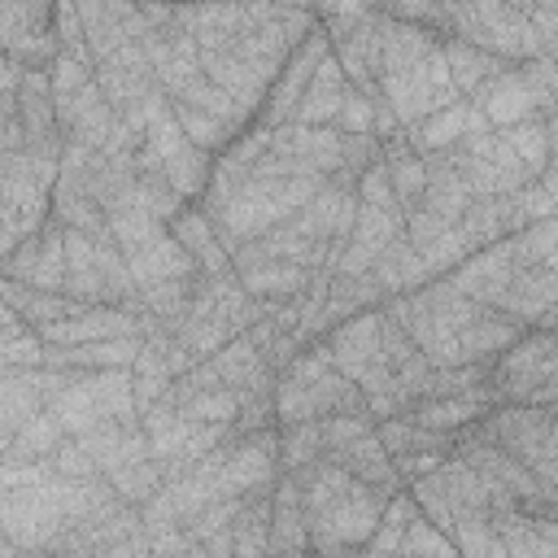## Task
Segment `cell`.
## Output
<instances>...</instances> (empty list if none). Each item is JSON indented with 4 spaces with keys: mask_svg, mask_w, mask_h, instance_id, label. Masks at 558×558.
Wrapping results in <instances>:
<instances>
[{
    "mask_svg": "<svg viewBox=\"0 0 558 558\" xmlns=\"http://www.w3.org/2000/svg\"><path fill=\"white\" fill-rule=\"evenodd\" d=\"M514 157L527 166V174H541L554 166V113H532L514 126H501Z\"/></svg>",
    "mask_w": 558,
    "mask_h": 558,
    "instance_id": "obj_33",
    "label": "cell"
},
{
    "mask_svg": "<svg viewBox=\"0 0 558 558\" xmlns=\"http://www.w3.org/2000/svg\"><path fill=\"white\" fill-rule=\"evenodd\" d=\"M480 131H488V118H484L480 105L466 100V96H458L453 105H445V109H436V113H427V118L401 126L405 144H410L414 153H423V157H427V153H445V148H453L462 135H480Z\"/></svg>",
    "mask_w": 558,
    "mask_h": 558,
    "instance_id": "obj_25",
    "label": "cell"
},
{
    "mask_svg": "<svg viewBox=\"0 0 558 558\" xmlns=\"http://www.w3.org/2000/svg\"><path fill=\"white\" fill-rule=\"evenodd\" d=\"M397 554H436V558H453L458 549H453V541L418 510L405 527H401V541H397Z\"/></svg>",
    "mask_w": 558,
    "mask_h": 558,
    "instance_id": "obj_37",
    "label": "cell"
},
{
    "mask_svg": "<svg viewBox=\"0 0 558 558\" xmlns=\"http://www.w3.org/2000/svg\"><path fill=\"white\" fill-rule=\"evenodd\" d=\"M275 4H292V9H310V0H275Z\"/></svg>",
    "mask_w": 558,
    "mask_h": 558,
    "instance_id": "obj_39",
    "label": "cell"
},
{
    "mask_svg": "<svg viewBox=\"0 0 558 558\" xmlns=\"http://www.w3.org/2000/svg\"><path fill=\"white\" fill-rule=\"evenodd\" d=\"M384 310L405 327V336L418 344V353L432 366H471L493 362L523 327L506 318L501 310L458 292L449 279H427L410 292L384 296Z\"/></svg>",
    "mask_w": 558,
    "mask_h": 558,
    "instance_id": "obj_4",
    "label": "cell"
},
{
    "mask_svg": "<svg viewBox=\"0 0 558 558\" xmlns=\"http://www.w3.org/2000/svg\"><path fill=\"white\" fill-rule=\"evenodd\" d=\"M488 405H497L488 379L475 384V388H462V392H449V397H427V401H414L405 414L418 423V427H432V432H445V436H458L462 427H471Z\"/></svg>",
    "mask_w": 558,
    "mask_h": 558,
    "instance_id": "obj_27",
    "label": "cell"
},
{
    "mask_svg": "<svg viewBox=\"0 0 558 558\" xmlns=\"http://www.w3.org/2000/svg\"><path fill=\"white\" fill-rule=\"evenodd\" d=\"M65 292L92 305H126L135 296V279L109 240L65 227Z\"/></svg>",
    "mask_w": 558,
    "mask_h": 558,
    "instance_id": "obj_16",
    "label": "cell"
},
{
    "mask_svg": "<svg viewBox=\"0 0 558 558\" xmlns=\"http://www.w3.org/2000/svg\"><path fill=\"white\" fill-rule=\"evenodd\" d=\"M375 96L388 105L397 126H410L445 105L458 100L449 83L440 35L414 22H397L379 13V65H375Z\"/></svg>",
    "mask_w": 558,
    "mask_h": 558,
    "instance_id": "obj_6",
    "label": "cell"
},
{
    "mask_svg": "<svg viewBox=\"0 0 558 558\" xmlns=\"http://www.w3.org/2000/svg\"><path fill=\"white\" fill-rule=\"evenodd\" d=\"M366 4H379V0H366Z\"/></svg>",
    "mask_w": 558,
    "mask_h": 558,
    "instance_id": "obj_40",
    "label": "cell"
},
{
    "mask_svg": "<svg viewBox=\"0 0 558 558\" xmlns=\"http://www.w3.org/2000/svg\"><path fill=\"white\" fill-rule=\"evenodd\" d=\"M327 52H331V44H327L323 26L314 22V26L301 35V44L288 52V61L279 65V74L270 78V92H266V100H262V109H257V118H253V122H262V126H279V122H288V118H292L296 96L305 92V83H310L314 65H318Z\"/></svg>",
    "mask_w": 558,
    "mask_h": 558,
    "instance_id": "obj_21",
    "label": "cell"
},
{
    "mask_svg": "<svg viewBox=\"0 0 558 558\" xmlns=\"http://www.w3.org/2000/svg\"><path fill=\"white\" fill-rule=\"evenodd\" d=\"M405 231V214L401 205H371V201H357V214H353V227L344 235V244L336 248L327 275H366L379 253Z\"/></svg>",
    "mask_w": 558,
    "mask_h": 558,
    "instance_id": "obj_18",
    "label": "cell"
},
{
    "mask_svg": "<svg viewBox=\"0 0 558 558\" xmlns=\"http://www.w3.org/2000/svg\"><path fill=\"white\" fill-rule=\"evenodd\" d=\"M13 109H17V126H22V144L31 153L44 157H61V126H57V109H52V87H48V65H22L17 74V92H13Z\"/></svg>",
    "mask_w": 558,
    "mask_h": 558,
    "instance_id": "obj_22",
    "label": "cell"
},
{
    "mask_svg": "<svg viewBox=\"0 0 558 558\" xmlns=\"http://www.w3.org/2000/svg\"><path fill=\"white\" fill-rule=\"evenodd\" d=\"M48 410L61 418L65 436H83L100 423L113 418H140L135 405V388H131V371L126 366H109V371H74L65 379V388L48 401Z\"/></svg>",
    "mask_w": 558,
    "mask_h": 558,
    "instance_id": "obj_13",
    "label": "cell"
},
{
    "mask_svg": "<svg viewBox=\"0 0 558 558\" xmlns=\"http://www.w3.org/2000/svg\"><path fill=\"white\" fill-rule=\"evenodd\" d=\"M270 554H310V532L292 471H279L270 484Z\"/></svg>",
    "mask_w": 558,
    "mask_h": 558,
    "instance_id": "obj_29",
    "label": "cell"
},
{
    "mask_svg": "<svg viewBox=\"0 0 558 558\" xmlns=\"http://www.w3.org/2000/svg\"><path fill=\"white\" fill-rule=\"evenodd\" d=\"M105 480H109V488H113L118 501H126V506H144V501L157 493V484L166 480V466L148 453V458H135V462L113 466Z\"/></svg>",
    "mask_w": 558,
    "mask_h": 558,
    "instance_id": "obj_35",
    "label": "cell"
},
{
    "mask_svg": "<svg viewBox=\"0 0 558 558\" xmlns=\"http://www.w3.org/2000/svg\"><path fill=\"white\" fill-rule=\"evenodd\" d=\"M405 493L418 501V510L453 541L458 554L466 558H506L497 519L519 506L514 493H506L497 480L475 471L466 458L445 453L432 471L405 480Z\"/></svg>",
    "mask_w": 558,
    "mask_h": 558,
    "instance_id": "obj_5",
    "label": "cell"
},
{
    "mask_svg": "<svg viewBox=\"0 0 558 558\" xmlns=\"http://www.w3.org/2000/svg\"><path fill=\"white\" fill-rule=\"evenodd\" d=\"M227 532H231V554H240V558L270 554V488L240 497Z\"/></svg>",
    "mask_w": 558,
    "mask_h": 558,
    "instance_id": "obj_32",
    "label": "cell"
},
{
    "mask_svg": "<svg viewBox=\"0 0 558 558\" xmlns=\"http://www.w3.org/2000/svg\"><path fill=\"white\" fill-rule=\"evenodd\" d=\"M510 9H519L532 26H536V35L541 39H558V0H506Z\"/></svg>",
    "mask_w": 558,
    "mask_h": 558,
    "instance_id": "obj_38",
    "label": "cell"
},
{
    "mask_svg": "<svg viewBox=\"0 0 558 558\" xmlns=\"http://www.w3.org/2000/svg\"><path fill=\"white\" fill-rule=\"evenodd\" d=\"M65 440V427H61V418L48 410V405H39L35 414H26L17 427H13V440H9V458H48L57 445Z\"/></svg>",
    "mask_w": 558,
    "mask_h": 558,
    "instance_id": "obj_34",
    "label": "cell"
},
{
    "mask_svg": "<svg viewBox=\"0 0 558 558\" xmlns=\"http://www.w3.org/2000/svg\"><path fill=\"white\" fill-rule=\"evenodd\" d=\"M231 270L240 279V288L253 296V301H292L301 296L318 270L310 266H296V262H279V257H262L253 248H231Z\"/></svg>",
    "mask_w": 558,
    "mask_h": 558,
    "instance_id": "obj_23",
    "label": "cell"
},
{
    "mask_svg": "<svg viewBox=\"0 0 558 558\" xmlns=\"http://www.w3.org/2000/svg\"><path fill=\"white\" fill-rule=\"evenodd\" d=\"M436 35H453L462 44L488 48L497 57L510 61H527V57H554V44L536 35V26L510 9L506 0H440L436 13Z\"/></svg>",
    "mask_w": 558,
    "mask_h": 558,
    "instance_id": "obj_10",
    "label": "cell"
},
{
    "mask_svg": "<svg viewBox=\"0 0 558 558\" xmlns=\"http://www.w3.org/2000/svg\"><path fill=\"white\" fill-rule=\"evenodd\" d=\"M0 296L9 301V310L26 323V327H48L57 318H65L70 310H78L83 301H74L70 292H48V288H35V283H22V279H4L0 275Z\"/></svg>",
    "mask_w": 558,
    "mask_h": 558,
    "instance_id": "obj_31",
    "label": "cell"
},
{
    "mask_svg": "<svg viewBox=\"0 0 558 558\" xmlns=\"http://www.w3.org/2000/svg\"><path fill=\"white\" fill-rule=\"evenodd\" d=\"M323 179L327 174L314 170L305 157L279 148L270 140V126L248 122L227 148L214 153L201 205L209 209L231 253L235 244L257 240L283 218H292L323 187Z\"/></svg>",
    "mask_w": 558,
    "mask_h": 558,
    "instance_id": "obj_2",
    "label": "cell"
},
{
    "mask_svg": "<svg viewBox=\"0 0 558 558\" xmlns=\"http://www.w3.org/2000/svg\"><path fill=\"white\" fill-rule=\"evenodd\" d=\"M323 344H327L331 362L357 384L362 405L375 418L405 414L414 401H423L432 362L418 353V344L405 336V327L384 310V301L331 323Z\"/></svg>",
    "mask_w": 558,
    "mask_h": 558,
    "instance_id": "obj_3",
    "label": "cell"
},
{
    "mask_svg": "<svg viewBox=\"0 0 558 558\" xmlns=\"http://www.w3.org/2000/svg\"><path fill=\"white\" fill-rule=\"evenodd\" d=\"M554 327H523L493 362L488 388L497 401H527V405H558V357H554Z\"/></svg>",
    "mask_w": 558,
    "mask_h": 558,
    "instance_id": "obj_12",
    "label": "cell"
},
{
    "mask_svg": "<svg viewBox=\"0 0 558 558\" xmlns=\"http://www.w3.org/2000/svg\"><path fill=\"white\" fill-rule=\"evenodd\" d=\"M275 423H305V418H327L340 410H366L357 384L331 362L323 340L301 344L283 371L275 375Z\"/></svg>",
    "mask_w": 558,
    "mask_h": 558,
    "instance_id": "obj_9",
    "label": "cell"
},
{
    "mask_svg": "<svg viewBox=\"0 0 558 558\" xmlns=\"http://www.w3.org/2000/svg\"><path fill=\"white\" fill-rule=\"evenodd\" d=\"M0 275L48 288V292H65V222L52 218L48 209V218L9 248V257L0 262Z\"/></svg>",
    "mask_w": 558,
    "mask_h": 558,
    "instance_id": "obj_19",
    "label": "cell"
},
{
    "mask_svg": "<svg viewBox=\"0 0 558 558\" xmlns=\"http://www.w3.org/2000/svg\"><path fill=\"white\" fill-rule=\"evenodd\" d=\"M0 52L22 65H48L57 57L52 0H0Z\"/></svg>",
    "mask_w": 558,
    "mask_h": 558,
    "instance_id": "obj_20",
    "label": "cell"
},
{
    "mask_svg": "<svg viewBox=\"0 0 558 558\" xmlns=\"http://www.w3.org/2000/svg\"><path fill=\"white\" fill-rule=\"evenodd\" d=\"M344 92H349V78H344V70L336 65V57L327 52V57L314 65L305 92L296 96L288 122H301V126H331L336 113H340V105H344Z\"/></svg>",
    "mask_w": 558,
    "mask_h": 558,
    "instance_id": "obj_28",
    "label": "cell"
},
{
    "mask_svg": "<svg viewBox=\"0 0 558 558\" xmlns=\"http://www.w3.org/2000/svg\"><path fill=\"white\" fill-rule=\"evenodd\" d=\"M445 161L466 179L471 196H510L514 187H523L527 166L514 157V148L506 144V135L497 126L480 131V135H462L453 148H445Z\"/></svg>",
    "mask_w": 558,
    "mask_h": 558,
    "instance_id": "obj_17",
    "label": "cell"
},
{
    "mask_svg": "<svg viewBox=\"0 0 558 558\" xmlns=\"http://www.w3.org/2000/svg\"><path fill=\"white\" fill-rule=\"evenodd\" d=\"M440 279H449L458 292L501 310L519 327H554L558 305V270L554 266H527L510 235L471 248L458 266H449Z\"/></svg>",
    "mask_w": 558,
    "mask_h": 558,
    "instance_id": "obj_8",
    "label": "cell"
},
{
    "mask_svg": "<svg viewBox=\"0 0 558 558\" xmlns=\"http://www.w3.org/2000/svg\"><path fill=\"white\" fill-rule=\"evenodd\" d=\"M301 493V514L310 532V554H362L366 536L375 532L388 493L349 475L331 458H314L292 471Z\"/></svg>",
    "mask_w": 558,
    "mask_h": 558,
    "instance_id": "obj_7",
    "label": "cell"
},
{
    "mask_svg": "<svg viewBox=\"0 0 558 558\" xmlns=\"http://www.w3.org/2000/svg\"><path fill=\"white\" fill-rule=\"evenodd\" d=\"M475 432L523 462L545 488H558V405L497 401L475 418Z\"/></svg>",
    "mask_w": 558,
    "mask_h": 558,
    "instance_id": "obj_11",
    "label": "cell"
},
{
    "mask_svg": "<svg viewBox=\"0 0 558 558\" xmlns=\"http://www.w3.org/2000/svg\"><path fill=\"white\" fill-rule=\"evenodd\" d=\"M166 227H170V235L183 244V253L196 262L201 275L231 270V253H227V244H222V235H218V227H214V218H209V209H205L201 201H187Z\"/></svg>",
    "mask_w": 558,
    "mask_h": 558,
    "instance_id": "obj_26",
    "label": "cell"
},
{
    "mask_svg": "<svg viewBox=\"0 0 558 558\" xmlns=\"http://www.w3.org/2000/svg\"><path fill=\"white\" fill-rule=\"evenodd\" d=\"M310 13H314V22L323 26L327 39H340L357 22H366L375 13V4H366V0H310Z\"/></svg>",
    "mask_w": 558,
    "mask_h": 558,
    "instance_id": "obj_36",
    "label": "cell"
},
{
    "mask_svg": "<svg viewBox=\"0 0 558 558\" xmlns=\"http://www.w3.org/2000/svg\"><path fill=\"white\" fill-rule=\"evenodd\" d=\"M174 17L192 35L209 83L248 118H257L270 78L314 26L310 9L275 0H179Z\"/></svg>",
    "mask_w": 558,
    "mask_h": 558,
    "instance_id": "obj_1",
    "label": "cell"
},
{
    "mask_svg": "<svg viewBox=\"0 0 558 558\" xmlns=\"http://www.w3.org/2000/svg\"><path fill=\"white\" fill-rule=\"evenodd\" d=\"M318 440H323V458H331L349 475H357L384 493L401 488V475H397V466H392V458L375 432L371 410H340V414L318 418Z\"/></svg>",
    "mask_w": 558,
    "mask_h": 558,
    "instance_id": "obj_14",
    "label": "cell"
},
{
    "mask_svg": "<svg viewBox=\"0 0 558 558\" xmlns=\"http://www.w3.org/2000/svg\"><path fill=\"white\" fill-rule=\"evenodd\" d=\"M488 126H514L532 113H554V57H527L501 70L493 83H484L475 96Z\"/></svg>",
    "mask_w": 558,
    "mask_h": 558,
    "instance_id": "obj_15",
    "label": "cell"
},
{
    "mask_svg": "<svg viewBox=\"0 0 558 558\" xmlns=\"http://www.w3.org/2000/svg\"><path fill=\"white\" fill-rule=\"evenodd\" d=\"M440 52H445V70H449V83L458 87V96H475L484 83H493L501 70H510L514 61L510 57H497L488 48H475V44H462L453 35H440Z\"/></svg>",
    "mask_w": 558,
    "mask_h": 558,
    "instance_id": "obj_30",
    "label": "cell"
},
{
    "mask_svg": "<svg viewBox=\"0 0 558 558\" xmlns=\"http://www.w3.org/2000/svg\"><path fill=\"white\" fill-rule=\"evenodd\" d=\"M113 336H140V318L126 305H92V301H83L65 318L39 327L44 344H87V340H113Z\"/></svg>",
    "mask_w": 558,
    "mask_h": 558,
    "instance_id": "obj_24",
    "label": "cell"
}]
</instances>
